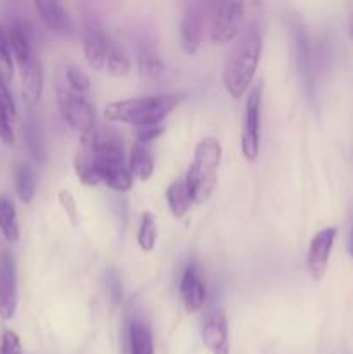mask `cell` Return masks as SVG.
<instances>
[{
  "label": "cell",
  "instance_id": "34",
  "mask_svg": "<svg viewBox=\"0 0 353 354\" xmlns=\"http://www.w3.org/2000/svg\"><path fill=\"white\" fill-rule=\"evenodd\" d=\"M107 287H109L111 296L114 297V301H120L121 296H123V290H121L120 279L114 272H107Z\"/></svg>",
  "mask_w": 353,
  "mask_h": 354
},
{
  "label": "cell",
  "instance_id": "6",
  "mask_svg": "<svg viewBox=\"0 0 353 354\" xmlns=\"http://www.w3.org/2000/svg\"><path fill=\"white\" fill-rule=\"evenodd\" d=\"M262 92L263 85H256L249 92L242 121L241 151L248 161H255L260 154V124H262Z\"/></svg>",
  "mask_w": 353,
  "mask_h": 354
},
{
  "label": "cell",
  "instance_id": "32",
  "mask_svg": "<svg viewBox=\"0 0 353 354\" xmlns=\"http://www.w3.org/2000/svg\"><path fill=\"white\" fill-rule=\"evenodd\" d=\"M24 135H26V140H28V145H30L31 152L38 158V156H40V145H38L37 128H35V124L31 123V121H28L26 127H24Z\"/></svg>",
  "mask_w": 353,
  "mask_h": 354
},
{
  "label": "cell",
  "instance_id": "4",
  "mask_svg": "<svg viewBox=\"0 0 353 354\" xmlns=\"http://www.w3.org/2000/svg\"><path fill=\"white\" fill-rule=\"evenodd\" d=\"M244 21L242 2H215L208 6V35L213 44L224 45L237 38Z\"/></svg>",
  "mask_w": 353,
  "mask_h": 354
},
{
  "label": "cell",
  "instance_id": "33",
  "mask_svg": "<svg viewBox=\"0 0 353 354\" xmlns=\"http://www.w3.org/2000/svg\"><path fill=\"white\" fill-rule=\"evenodd\" d=\"M163 131H165V128H163L161 124H158V127H151V128H142V130L138 131V144L145 145L149 144V142L156 140Z\"/></svg>",
  "mask_w": 353,
  "mask_h": 354
},
{
  "label": "cell",
  "instance_id": "16",
  "mask_svg": "<svg viewBox=\"0 0 353 354\" xmlns=\"http://www.w3.org/2000/svg\"><path fill=\"white\" fill-rule=\"evenodd\" d=\"M137 71L142 82L154 83L163 75V61L161 55L156 48L144 47L138 50L137 55Z\"/></svg>",
  "mask_w": 353,
  "mask_h": 354
},
{
  "label": "cell",
  "instance_id": "17",
  "mask_svg": "<svg viewBox=\"0 0 353 354\" xmlns=\"http://www.w3.org/2000/svg\"><path fill=\"white\" fill-rule=\"evenodd\" d=\"M99 180L111 187L116 192H127L134 185V176H132L130 169L125 165L120 166H107V168H96Z\"/></svg>",
  "mask_w": 353,
  "mask_h": 354
},
{
  "label": "cell",
  "instance_id": "35",
  "mask_svg": "<svg viewBox=\"0 0 353 354\" xmlns=\"http://www.w3.org/2000/svg\"><path fill=\"white\" fill-rule=\"evenodd\" d=\"M348 251L353 258V216H352V227H350V235H348Z\"/></svg>",
  "mask_w": 353,
  "mask_h": 354
},
{
  "label": "cell",
  "instance_id": "5",
  "mask_svg": "<svg viewBox=\"0 0 353 354\" xmlns=\"http://www.w3.org/2000/svg\"><path fill=\"white\" fill-rule=\"evenodd\" d=\"M57 106L66 123L80 133V137L96 130V111L93 106L71 88H57Z\"/></svg>",
  "mask_w": 353,
  "mask_h": 354
},
{
  "label": "cell",
  "instance_id": "2",
  "mask_svg": "<svg viewBox=\"0 0 353 354\" xmlns=\"http://www.w3.org/2000/svg\"><path fill=\"white\" fill-rule=\"evenodd\" d=\"M180 97L173 93L166 95L138 97V99L116 100L106 106L104 116L113 123H125L132 127L151 128L161 124V121L179 106Z\"/></svg>",
  "mask_w": 353,
  "mask_h": 354
},
{
  "label": "cell",
  "instance_id": "25",
  "mask_svg": "<svg viewBox=\"0 0 353 354\" xmlns=\"http://www.w3.org/2000/svg\"><path fill=\"white\" fill-rule=\"evenodd\" d=\"M75 171L76 175H78L80 182L85 183V185H97V183H100L92 156L87 154V152L82 151L78 156H76Z\"/></svg>",
  "mask_w": 353,
  "mask_h": 354
},
{
  "label": "cell",
  "instance_id": "10",
  "mask_svg": "<svg viewBox=\"0 0 353 354\" xmlns=\"http://www.w3.org/2000/svg\"><path fill=\"white\" fill-rule=\"evenodd\" d=\"M21 69V92L23 100L30 109H33L42 97L44 90V69L38 55H31L24 64L19 66Z\"/></svg>",
  "mask_w": 353,
  "mask_h": 354
},
{
  "label": "cell",
  "instance_id": "11",
  "mask_svg": "<svg viewBox=\"0 0 353 354\" xmlns=\"http://www.w3.org/2000/svg\"><path fill=\"white\" fill-rule=\"evenodd\" d=\"M111 45L113 40L100 28H87L83 33V54L90 68L96 71H104Z\"/></svg>",
  "mask_w": 353,
  "mask_h": 354
},
{
  "label": "cell",
  "instance_id": "12",
  "mask_svg": "<svg viewBox=\"0 0 353 354\" xmlns=\"http://www.w3.org/2000/svg\"><path fill=\"white\" fill-rule=\"evenodd\" d=\"M204 346L211 354H230L228 351V330L227 318L221 311H215L204 322L203 332H201Z\"/></svg>",
  "mask_w": 353,
  "mask_h": 354
},
{
  "label": "cell",
  "instance_id": "36",
  "mask_svg": "<svg viewBox=\"0 0 353 354\" xmlns=\"http://www.w3.org/2000/svg\"><path fill=\"white\" fill-rule=\"evenodd\" d=\"M350 35L353 37V14H352V17H350Z\"/></svg>",
  "mask_w": 353,
  "mask_h": 354
},
{
  "label": "cell",
  "instance_id": "31",
  "mask_svg": "<svg viewBox=\"0 0 353 354\" xmlns=\"http://www.w3.org/2000/svg\"><path fill=\"white\" fill-rule=\"evenodd\" d=\"M59 203H61V206L64 207L66 214H68V216L71 218L73 223H75V221H76V203H75V197H73L71 194L68 192V190H61V192H59Z\"/></svg>",
  "mask_w": 353,
  "mask_h": 354
},
{
  "label": "cell",
  "instance_id": "23",
  "mask_svg": "<svg viewBox=\"0 0 353 354\" xmlns=\"http://www.w3.org/2000/svg\"><path fill=\"white\" fill-rule=\"evenodd\" d=\"M156 239H158V225H156V216L149 211L142 214L141 227H138L137 242L141 245L142 251L151 252L156 245Z\"/></svg>",
  "mask_w": 353,
  "mask_h": 354
},
{
  "label": "cell",
  "instance_id": "29",
  "mask_svg": "<svg viewBox=\"0 0 353 354\" xmlns=\"http://www.w3.org/2000/svg\"><path fill=\"white\" fill-rule=\"evenodd\" d=\"M0 104H2L3 109L7 111V114L10 116V120H16V116H17L16 102H14L12 93H10L9 86H7V82L3 78H0Z\"/></svg>",
  "mask_w": 353,
  "mask_h": 354
},
{
  "label": "cell",
  "instance_id": "26",
  "mask_svg": "<svg viewBox=\"0 0 353 354\" xmlns=\"http://www.w3.org/2000/svg\"><path fill=\"white\" fill-rule=\"evenodd\" d=\"M12 52H10L9 45V37L3 31V28L0 26V78H3L6 82L12 80L14 75V62H12Z\"/></svg>",
  "mask_w": 353,
  "mask_h": 354
},
{
  "label": "cell",
  "instance_id": "20",
  "mask_svg": "<svg viewBox=\"0 0 353 354\" xmlns=\"http://www.w3.org/2000/svg\"><path fill=\"white\" fill-rule=\"evenodd\" d=\"M14 183H16L17 197L24 204L31 203L35 197V185H37L33 168L30 165H26V162L16 165V168H14Z\"/></svg>",
  "mask_w": 353,
  "mask_h": 354
},
{
  "label": "cell",
  "instance_id": "8",
  "mask_svg": "<svg viewBox=\"0 0 353 354\" xmlns=\"http://www.w3.org/2000/svg\"><path fill=\"white\" fill-rule=\"evenodd\" d=\"M208 6L190 3L180 23V44L187 54H196L203 41L204 26H208Z\"/></svg>",
  "mask_w": 353,
  "mask_h": 354
},
{
  "label": "cell",
  "instance_id": "21",
  "mask_svg": "<svg viewBox=\"0 0 353 354\" xmlns=\"http://www.w3.org/2000/svg\"><path fill=\"white\" fill-rule=\"evenodd\" d=\"M0 232L7 242L19 241V225H17L16 207L9 197H0Z\"/></svg>",
  "mask_w": 353,
  "mask_h": 354
},
{
  "label": "cell",
  "instance_id": "1",
  "mask_svg": "<svg viewBox=\"0 0 353 354\" xmlns=\"http://www.w3.org/2000/svg\"><path fill=\"white\" fill-rule=\"evenodd\" d=\"M262 55V35L255 26L248 30L235 40L234 47L227 55L224 66V86L228 95L241 99L246 88L251 85Z\"/></svg>",
  "mask_w": 353,
  "mask_h": 354
},
{
  "label": "cell",
  "instance_id": "27",
  "mask_svg": "<svg viewBox=\"0 0 353 354\" xmlns=\"http://www.w3.org/2000/svg\"><path fill=\"white\" fill-rule=\"evenodd\" d=\"M66 78H68V83H69V88L73 90V92L76 93H85L90 90V80L89 76L85 75V73L82 71L80 68H76V66H71V68H68V71H66Z\"/></svg>",
  "mask_w": 353,
  "mask_h": 354
},
{
  "label": "cell",
  "instance_id": "19",
  "mask_svg": "<svg viewBox=\"0 0 353 354\" xmlns=\"http://www.w3.org/2000/svg\"><path fill=\"white\" fill-rule=\"evenodd\" d=\"M128 169H130L134 178L142 180V182L151 178L152 173H154V159H152L151 152L145 149V145L135 144L132 147L130 166H128Z\"/></svg>",
  "mask_w": 353,
  "mask_h": 354
},
{
  "label": "cell",
  "instance_id": "30",
  "mask_svg": "<svg viewBox=\"0 0 353 354\" xmlns=\"http://www.w3.org/2000/svg\"><path fill=\"white\" fill-rule=\"evenodd\" d=\"M10 116L7 114V111L3 109L2 104H0V140L7 145L14 144V130L12 124H10Z\"/></svg>",
  "mask_w": 353,
  "mask_h": 354
},
{
  "label": "cell",
  "instance_id": "24",
  "mask_svg": "<svg viewBox=\"0 0 353 354\" xmlns=\"http://www.w3.org/2000/svg\"><path fill=\"white\" fill-rule=\"evenodd\" d=\"M132 69V62L128 59V55L125 54V50L121 47H118L116 44L113 41L111 45V50L107 54V61H106V68L104 71L109 73L113 76H127Z\"/></svg>",
  "mask_w": 353,
  "mask_h": 354
},
{
  "label": "cell",
  "instance_id": "13",
  "mask_svg": "<svg viewBox=\"0 0 353 354\" xmlns=\"http://www.w3.org/2000/svg\"><path fill=\"white\" fill-rule=\"evenodd\" d=\"M180 296H182L183 306L189 313L199 311L206 301V287H204L199 272L194 265H190L183 272L182 280H180Z\"/></svg>",
  "mask_w": 353,
  "mask_h": 354
},
{
  "label": "cell",
  "instance_id": "18",
  "mask_svg": "<svg viewBox=\"0 0 353 354\" xmlns=\"http://www.w3.org/2000/svg\"><path fill=\"white\" fill-rule=\"evenodd\" d=\"M166 203H168L170 211L175 218H183L189 213L190 206L194 203L190 199L189 192H187L183 180H175L173 183H170L168 189H166Z\"/></svg>",
  "mask_w": 353,
  "mask_h": 354
},
{
  "label": "cell",
  "instance_id": "14",
  "mask_svg": "<svg viewBox=\"0 0 353 354\" xmlns=\"http://www.w3.org/2000/svg\"><path fill=\"white\" fill-rule=\"evenodd\" d=\"M7 37H9L10 52H12L17 66L24 64V62H26L31 55H35L33 44H31L30 28H28L26 24L21 23V21L12 23L10 24Z\"/></svg>",
  "mask_w": 353,
  "mask_h": 354
},
{
  "label": "cell",
  "instance_id": "22",
  "mask_svg": "<svg viewBox=\"0 0 353 354\" xmlns=\"http://www.w3.org/2000/svg\"><path fill=\"white\" fill-rule=\"evenodd\" d=\"M130 354H154V341L149 327L144 324H132L128 332Z\"/></svg>",
  "mask_w": 353,
  "mask_h": 354
},
{
  "label": "cell",
  "instance_id": "9",
  "mask_svg": "<svg viewBox=\"0 0 353 354\" xmlns=\"http://www.w3.org/2000/svg\"><path fill=\"white\" fill-rule=\"evenodd\" d=\"M336 235H338V228L327 227L324 230L317 232L310 241L307 254V266L314 280H320L325 275Z\"/></svg>",
  "mask_w": 353,
  "mask_h": 354
},
{
  "label": "cell",
  "instance_id": "15",
  "mask_svg": "<svg viewBox=\"0 0 353 354\" xmlns=\"http://www.w3.org/2000/svg\"><path fill=\"white\" fill-rule=\"evenodd\" d=\"M35 9L40 14L42 21L55 33L66 35L71 31V21H69L68 12L59 2H51V0H42L35 2Z\"/></svg>",
  "mask_w": 353,
  "mask_h": 354
},
{
  "label": "cell",
  "instance_id": "3",
  "mask_svg": "<svg viewBox=\"0 0 353 354\" xmlns=\"http://www.w3.org/2000/svg\"><path fill=\"white\" fill-rule=\"evenodd\" d=\"M221 161V145L217 138L206 137L197 142L194 159L185 173L183 183L194 204H203L213 194Z\"/></svg>",
  "mask_w": 353,
  "mask_h": 354
},
{
  "label": "cell",
  "instance_id": "28",
  "mask_svg": "<svg viewBox=\"0 0 353 354\" xmlns=\"http://www.w3.org/2000/svg\"><path fill=\"white\" fill-rule=\"evenodd\" d=\"M0 354H23L19 337L12 330H3L0 339Z\"/></svg>",
  "mask_w": 353,
  "mask_h": 354
},
{
  "label": "cell",
  "instance_id": "7",
  "mask_svg": "<svg viewBox=\"0 0 353 354\" xmlns=\"http://www.w3.org/2000/svg\"><path fill=\"white\" fill-rule=\"evenodd\" d=\"M17 308V272L10 251L0 252V318L10 320Z\"/></svg>",
  "mask_w": 353,
  "mask_h": 354
}]
</instances>
